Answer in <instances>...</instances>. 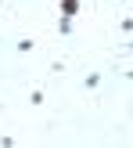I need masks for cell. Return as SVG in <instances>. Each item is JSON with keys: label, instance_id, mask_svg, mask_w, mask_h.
Segmentation results:
<instances>
[{"label": "cell", "instance_id": "cell-12", "mask_svg": "<svg viewBox=\"0 0 133 148\" xmlns=\"http://www.w3.org/2000/svg\"><path fill=\"white\" fill-rule=\"evenodd\" d=\"M0 7H4V0H0Z\"/></svg>", "mask_w": 133, "mask_h": 148}, {"label": "cell", "instance_id": "cell-8", "mask_svg": "<svg viewBox=\"0 0 133 148\" xmlns=\"http://www.w3.org/2000/svg\"><path fill=\"white\" fill-rule=\"evenodd\" d=\"M11 145H14V137H11V134H4V137H0V148H11Z\"/></svg>", "mask_w": 133, "mask_h": 148}, {"label": "cell", "instance_id": "cell-4", "mask_svg": "<svg viewBox=\"0 0 133 148\" xmlns=\"http://www.w3.org/2000/svg\"><path fill=\"white\" fill-rule=\"evenodd\" d=\"M76 11H79V0H61V14L65 18H72Z\"/></svg>", "mask_w": 133, "mask_h": 148}, {"label": "cell", "instance_id": "cell-10", "mask_svg": "<svg viewBox=\"0 0 133 148\" xmlns=\"http://www.w3.org/2000/svg\"><path fill=\"white\" fill-rule=\"evenodd\" d=\"M126 51H130V54H133V40H130V43H126Z\"/></svg>", "mask_w": 133, "mask_h": 148}, {"label": "cell", "instance_id": "cell-5", "mask_svg": "<svg viewBox=\"0 0 133 148\" xmlns=\"http://www.w3.org/2000/svg\"><path fill=\"white\" fill-rule=\"evenodd\" d=\"M65 69H69V62H65V58H54V62H50V76H61Z\"/></svg>", "mask_w": 133, "mask_h": 148}, {"label": "cell", "instance_id": "cell-6", "mask_svg": "<svg viewBox=\"0 0 133 148\" xmlns=\"http://www.w3.org/2000/svg\"><path fill=\"white\" fill-rule=\"evenodd\" d=\"M119 33H133V14H122L119 18Z\"/></svg>", "mask_w": 133, "mask_h": 148}, {"label": "cell", "instance_id": "cell-9", "mask_svg": "<svg viewBox=\"0 0 133 148\" xmlns=\"http://www.w3.org/2000/svg\"><path fill=\"white\" fill-rule=\"evenodd\" d=\"M122 76H126V79H133V65H130V69H126V72H122Z\"/></svg>", "mask_w": 133, "mask_h": 148}, {"label": "cell", "instance_id": "cell-11", "mask_svg": "<svg viewBox=\"0 0 133 148\" xmlns=\"http://www.w3.org/2000/svg\"><path fill=\"white\" fill-rule=\"evenodd\" d=\"M119 4H130V0H119Z\"/></svg>", "mask_w": 133, "mask_h": 148}, {"label": "cell", "instance_id": "cell-2", "mask_svg": "<svg viewBox=\"0 0 133 148\" xmlns=\"http://www.w3.org/2000/svg\"><path fill=\"white\" fill-rule=\"evenodd\" d=\"M29 105L43 108V105H47V90H43V87H33V90H29Z\"/></svg>", "mask_w": 133, "mask_h": 148}, {"label": "cell", "instance_id": "cell-1", "mask_svg": "<svg viewBox=\"0 0 133 148\" xmlns=\"http://www.w3.org/2000/svg\"><path fill=\"white\" fill-rule=\"evenodd\" d=\"M36 47H40V43H36L33 36H22V40H14V51H18V54H33Z\"/></svg>", "mask_w": 133, "mask_h": 148}, {"label": "cell", "instance_id": "cell-3", "mask_svg": "<svg viewBox=\"0 0 133 148\" xmlns=\"http://www.w3.org/2000/svg\"><path fill=\"white\" fill-rule=\"evenodd\" d=\"M101 79H105V72H86V76H83V90H97Z\"/></svg>", "mask_w": 133, "mask_h": 148}, {"label": "cell", "instance_id": "cell-7", "mask_svg": "<svg viewBox=\"0 0 133 148\" xmlns=\"http://www.w3.org/2000/svg\"><path fill=\"white\" fill-rule=\"evenodd\" d=\"M58 33L69 36V33H72V18H65V14H61V22H58Z\"/></svg>", "mask_w": 133, "mask_h": 148}]
</instances>
